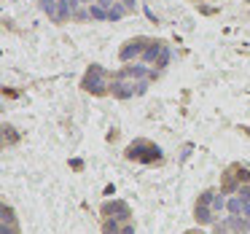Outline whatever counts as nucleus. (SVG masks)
<instances>
[{"mask_svg":"<svg viewBox=\"0 0 250 234\" xmlns=\"http://www.w3.org/2000/svg\"><path fill=\"white\" fill-rule=\"evenodd\" d=\"M126 159H132V162H140V164H156L162 162V148L156 146V143L151 140H135L129 143V148H126Z\"/></svg>","mask_w":250,"mask_h":234,"instance_id":"1","label":"nucleus"},{"mask_svg":"<svg viewBox=\"0 0 250 234\" xmlns=\"http://www.w3.org/2000/svg\"><path fill=\"white\" fill-rule=\"evenodd\" d=\"M81 86L86 89V92H92V94H108L113 84L108 81V70H105L103 65H92L86 70V76H83Z\"/></svg>","mask_w":250,"mask_h":234,"instance_id":"2","label":"nucleus"},{"mask_svg":"<svg viewBox=\"0 0 250 234\" xmlns=\"http://www.w3.org/2000/svg\"><path fill=\"white\" fill-rule=\"evenodd\" d=\"M212 196H215V191H205V194H199V199H196V207H194V218L199 226H207V223H215V210H212Z\"/></svg>","mask_w":250,"mask_h":234,"instance_id":"3","label":"nucleus"},{"mask_svg":"<svg viewBox=\"0 0 250 234\" xmlns=\"http://www.w3.org/2000/svg\"><path fill=\"white\" fill-rule=\"evenodd\" d=\"M100 213H103V218H116V221H132V210L126 202L121 199H113V202H105L103 207H100Z\"/></svg>","mask_w":250,"mask_h":234,"instance_id":"4","label":"nucleus"},{"mask_svg":"<svg viewBox=\"0 0 250 234\" xmlns=\"http://www.w3.org/2000/svg\"><path fill=\"white\" fill-rule=\"evenodd\" d=\"M148 43H151L148 38H132V41H126V43H124V49L119 51L121 62L140 60V57H143V51H146V46H148Z\"/></svg>","mask_w":250,"mask_h":234,"instance_id":"5","label":"nucleus"},{"mask_svg":"<svg viewBox=\"0 0 250 234\" xmlns=\"http://www.w3.org/2000/svg\"><path fill=\"white\" fill-rule=\"evenodd\" d=\"M162 49H164V43H159V41H151V43L146 46V51H143L140 62H143V65H156V60H159V54H162Z\"/></svg>","mask_w":250,"mask_h":234,"instance_id":"6","label":"nucleus"},{"mask_svg":"<svg viewBox=\"0 0 250 234\" xmlns=\"http://www.w3.org/2000/svg\"><path fill=\"white\" fill-rule=\"evenodd\" d=\"M124 221H116V218H103V234H121Z\"/></svg>","mask_w":250,"mask_h":234,"instance_id":"7","label":"nucleus"},{"mask_svg":"<svg viewBox=\"0 0 250 234\" xmlns=\"http://www.w3.org/2000/svg\"><path fill=\"white\" fill-rule=\"evenodd\" d=\"M89 19H97V22H105L108 19V8L100 6V3H89Z\"/></svg>","mask_w":250,"mask_h":234,"instance_id":"8","label":"nucleus"},{"mask_svg":"<svg viewBox=\"0 0 250 234\" xmlns=\"http://www.w3.org/2000/svg\"><path fill=\"white\" fill-rule=\"evenodd\" d=\"M19 140V132H14V127H3V146H14Z\"/></svg>","mask_w":250,"mask_h":234,"instance_id":"9","label":"nucleus"},{"mask_svg":"<svg viewBox=\"0 0 250 234\" xmlns=\"http://www.w3.org/2000/svg\"><path fill=\"white\" fill-rule=\"evenodd\" d=\"M167 62H169V49L164 46V49H162V54H159V60H156V67L162 70V67H167Z\"/></svg>","mask_w":250,"mask_h":234,"instance_id":"10","label":"nucleus"},{"mask_svg":"<svg viewBox=\"0 0 250 234\" xmlns=\"http://www.w3.org/2000/svg\"><path fill=\"white\" fill-rule=\"evenodd\" d=\"M121 234H135V226H132V221H124V226H121Z\"/></svg>","mask_w":250,"mask_h":234,"instance_id":"11","label":"nucleus"},{"mask_svg":"<svg viewBox=\"0 0 250 234\" xmlns=\"http://www.w3.org/2000/svg\"><path fill=\"white\" fill-rule=\"evenodd\" d=\"M70 167H73V170H83V162H81V159H73Z\"/></svg>","mask_w":250,"mask_h":234,"instance_id":"12","label":"nucleus"},{"mask_svg":"<svg viewBox=\"0 0 250 234\" xmlns=\"http://www.w3.org/2000/svg\"><path fill=\"white\" fill-rule=\"evenodd\" d=\"M242 132H245V135H250V127H242Z\"/></svg>","mask_w":250,"mask_h":234,"instance_id":"13","label":"nucleus"},{"mask_svg":"<svg viewBox=\"0 0 250 234\" xmlns=\"http://www.w3.org/2000/svg\"><path fill=\"white\" fill-rule=\"evenodd\" d=\"M186 234H202V232H196V229H194V232H186Z\"/></svg>","mask_w":250,"mask_h":234,"instance_id":"14","label":"nucleus"}]
</instances>
